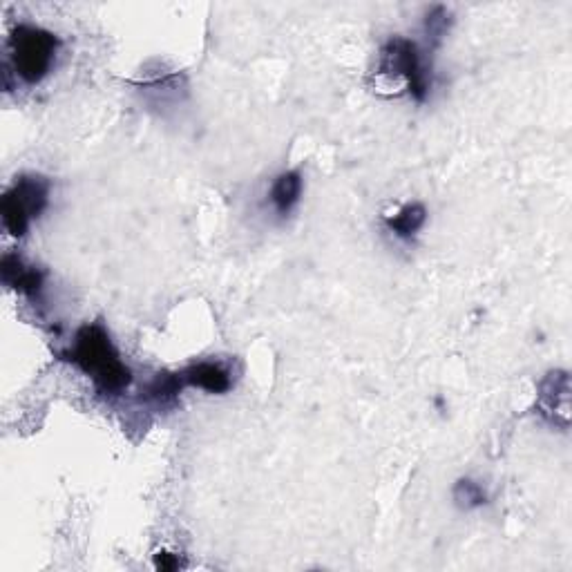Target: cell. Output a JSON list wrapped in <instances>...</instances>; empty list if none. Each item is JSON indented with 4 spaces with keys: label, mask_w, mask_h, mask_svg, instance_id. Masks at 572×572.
Listing matches in <instances>:
<instances>
[{
    "label": "cell",
    "mask_w": 572,
    "mask_h": 572,
    "mask_svg": "<svg viewBox=\"0 0 572 572\" xmlns=\"http://www.w3.org/2000/svg\"><path fill=\"white\" fill-rule=\"evenodd\" d=\"M59 358L88 376L101 396H119L132 383L130 367L121 360L108 329L101 322L83 324L76 331L72 345L63 349Z\"/></svg>",
    "instance_id": "obj_1"
},
{
    "label": "cell",
    "mask_w": 572,
    "mask_h": 572,
    "mask_svg": "<svg viewBox=\"0 0 572 572\" xmlns=\"http://www.w3.org/2000/svg\"><path fill=\"white\" fill-rule=\"evenodd\" d=\"M61 38L45 27L21 23L9 34V65L25 85L43 83L56 65Z\"/></svg>",
    "instance_id": "obj_2"
},
{
    "label": "cell",
    "mask_w": 572,
    "mask_h": 572,
    "mask_svg": "<svg viewBox=\"0 0 572 572\" xmlns=\"http://www.w3.org/2000/svg\"><path fill=\"white\" fill-rule=\"evenodd\" d=\"M378 74L403 81L409 97L418 103H423L432 90V72L423 59L421 47L405 36H392L380 47Z\"/></svg>",
    "instance_id": "obj_3"
},
{
    "label": "cell",
    "mask_w": 572,
    "mask_h": 572,
    "mask_svg": "<svg viewBox=\"0 0 572 572\" xmlns=\"http://www.w3.org/2000/svg\"><path fill=\"white\" fill-rule=\"evenodd\" d=\"M50 181L41 175H21L7 188L0 202V215H3L5 231L21 240L27 235L34 219L50 204Z\"/></svg>",
    "instance_id": "obj_4"
},
{
    "label": "cell",
    "mask_w": 572,
    "mask_h": 572,
    "mask_svg": "<svg viewBox=\"0 0 572 572\" xmlns=\"http://www.w3.org/2000/svg\"><path fill=\"white\" fill-rule=\"evenodd\" d=\"M186 387L202 389L208 394H226L231 392L233 378L231 371L219 362H195L175 374H159L148 385L146 398L157 405H170Z\"/></svg>",
    "instance_id": "obj_5"
},
{
    "label": "cell",
    "mask_w": 572,
    "mask_h": 572,
    "mask_svg": "<svg viewBox=\"0 0 572 572\" xmlns=\"http://www.w3.org/2000/svg\"><path fill=\"white\" fill-rule=\"evenodd\" d=\"M304 190V179L300 170H286L273 179L269 188V204L275 211V215L289 217L293 208L300 204Z\"/></svg>",
    "instance_id": "obj_6"
},
{
    "label": "cell",
    "mask_w": 572,
    "mask_h": 572,
    "mask_svg": "<svg viewBox=\"0 0 572 572\" xmlns=\"http://www.w3.org/2000/svg\"><path fill=\"white\" fill-rule=\"evenodd\" d=\"M3 282L27 298H36L43 289V273L36 266H27L21 257L7 253L3 257Z\"/></svg>",
    "instance_id": "obj_7"
},
{
    "label": "cell",
    "mask_w": 572,
    "mask_h": 572,
    "mask_svg": "<svg viewBox=\"0 0 572 572\" xmlns=\"http://www.w3.org/2000/svg\"><path fill=\"white\" fill-rule=\"evenodd\" d=\"M383 224L387 228V233H392L396 240L412 242L427 224V208L418 202L405 204L403 208H398L396 213L385 215Z\"/></svg>",
    "instance_id": "obj_8"
},
{
    "label": "cell",
    "mask_w": 572,
    "mask_h": 572,
    "mask_svg": "<svg viewBox=\"0 0 572 572\" xmlns=\"http://www.w3.org/2000/svg\"><path fill=\"white\" fill-rule=\"evenodd\" d=\"M454 501L463 510H476L488 503V494H485L481 483L472 479H461L454 485Z\"/></svg>",
    "instance_id": "obj_9"
},
{
    "label": "cell",
    "mask_w": 572,
    "mask_h": 572,
    "mask_svg": "<svg viewBox=\"0 0 572 572\" xmlns=\"http://www.w3.org/2000/svg\"><path fill=\"white\" fill-rule=\"evenodd\" d=\"M450 23H452L450 12H447L445 7H434L425 18V32H427L429 43H434V45L441 43L447 30H450Z\"/></svg>",
    "instance_id": "obj_10"
},
{
    "label": "cell",
    "mask_w": 572,
    "mask_h": 572,
    "mask_svg": "<svg viewBox=\"0 0 572 572\" xmlns=\"http://www.w3.org/2000/svg\"><path fill=\"white\" fill-rule=\"evenodd\" d=\"M181 564L175 555L170 552H157L155 555V568L157 570H177Z\"/></svg>",
    "instance_id": "obj_11"
}]
</instances>
